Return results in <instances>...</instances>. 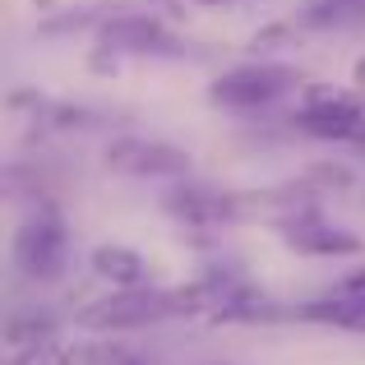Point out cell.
<instances>
[{
	"label": "cell",
	"mask_w": 365,
	"mask_h": 365,
	"mask_svg": "<svg viewBox=\"0 0 365 365\" xmlns=\"http://www.w3.org/2000/svg\"><path fill=\"white\" fill-rule=\"evenodd\" d=\"M292 130L319 143H347L356 148L365 139V93L342 83H305L292 111Z\"/></svg>",
	"instance_id": "3957f363"
},
{
	"label": "cell",
	"mask_w": 365,
	"mask_h": 365,
	"mask_svg": "<svg viewBox=\"0 0 365 365\" xmlns=\"http://www.w3.org/2000/svg\"><path fill=\"white\" fill-rule=\"evenodd\" d=\"M273 232H277V241L287 250H296V255H305V259H356L365 250V241L356 232L329 222L319 208H305V213L287 217V222H277Z\"/></svg>",
	"instance_id": "ba28073f"
},
{
	"label": "cell",
	"mask_w": 365,
	"mask_h": 365,
	"mask_svg": "<svg viewBox=\"0 0 365 365\" xmlns=\"http://www.w3.org/2000/svg\"><path fill=\"white\" fill-rule=\"evenodd\" d=\"M162 213L190 232H222L232 222H245L241 190H217L204 180H176L162 190Z\"/></svg>",
	"instance_id": "52a82bcc"
},
{
	"label": "cell",
	"mask_w": 365,
	"mask_h": 365,
	"mask_svg": "<svg viewBox=\"0 0 365 365\" xmlns=\"http://www.w3.org/2000/svg\"><path fill=\"white\" fill-rule=\"evenodd\" d=\"M111 365H148V361H143V356H139L134 347H125V342L116 338V351H111Z\"/></svg>",
	"instance_id": "2e32d148"
},
{
	"label": "cell",
	"mask_w": 365,
	"mask_h": 365,
	"mask_svg": "<svg viewBox=\"0 0 365 365\" xmlns=\"http://www.w3.org/2000/svg\"><path fill=\"white\" fill-rule=\"evenodd\" d=\"M365 19V0H305L296 9V28H347Z\"/></svg>",
	"instance_id": "7c38bea8"
},
{
	"label": "cell",
	"mask_w": 365,
	"mask_h": 365,
	"mask_svg": "<svg viewBox=\"0 0 365 365\" xmlns=\"http://www.w3.org/2000/svg\"><path fill=\"white\" fill-rule=\"evenodd\" d=\"M9 264L33 287H51L65 277V268H70V227H65V213L51 199H37L24 213V222L14 227Z\"/></svg>",
	"instance_id": "6da1fadb"
},
{
	"label": "cell",
	"mask_w": 365,
	"mask_h": 365,
	"mask_svg": "<svg viewBox=\"0 0 365 365\" xmlns=\"http://www.w3.org/2000/svg\"><path fill=\"white\" fill-rule=\"evenodd\" d=\"M102 167L116 171V176H130V180H167V185H176V180H190L195 162L171 139L116 134V139H107V148H102Z\"/></svg>",
	"instance_id": "8992f818"
},
{
	"label": "cell",
	"mask_w": 365,
	"mask_h": 365,
	"mask_svg": "<svg viewBox=\"0 0 365 365\" xmlns=\"http://www.w3.org/2000/svg\"><path fill=\"white\" fill-rule=\"evenodd\" d=\"M329 292H338V296H351V301H365V264H361V268H351V273H342L338 282L329 287Z\"/></svg>",
	"instance_id": "9a60e30c"
},
{
	"label": "cell",
	"mask_w": 365,
	"mask_h": 365,
	"mask_svg": "<svg viewBox=\"0 0 365 365\" xmlns=\"http://www.w3.org/2000/svg\"><path fill=\"white\" fill-rule=\"evenodd\" d=\"M356 153H365V139H361V143H356Z\"/></svg>",
	"instance_id": "d6986e66"
},
{
	"label": "cell",
	"mask_w": 365,
	"mask_h": 365,
	"mask_svg": "<svg viewBox=\"0 0 365 365\" xmlns=\"http://www.w3.org/2000/svg\"><path fill=\"white\" fill-rule=\"evenodd\" d=\"M195 5H204V9H232L236 0H195Z\"/></svg>",
	"instance_id": "ac0fdd59"
},
{
	"label": "cell",
	"mask_w": 365,
	"mask_h": 365,
	"mask_svg": "<svg viewBox=\"0 0 365 365\" xmlns=\"http://www.w3.org/2000/svg\"><path fill=\"white\" fill-rule=\"evenodd\" d=\"M98 56H93V65H116L125 56H185V42H180L176 33H171L167 24H162L153 9H120V14H111L107 24L98 28Z\"/></svg>",
	"instance_id": "5b68a950"
},
{
	"label": "cell",
	"mask_w": 365,
	"mask_h": 365,
	"mask_svg": "<svg viewBox=\"0 0 365 365\" xmlns=\"http://www.w3.org/2000/svg\"><path fill=\"white\" fill-rule=\"evenodd\" d=\"M305 180H310L314 190H333V185H351V167H342V162H319V167L305 171Z\"/></svg>",
	"instance_id": "5bb4252c"
},
{
	"label": "cell",
	"mask_w": 365,
	"mask_h": 365,
	"mask_svg": "<svg viewBox=\"0 0 365 365\" xmlns=\"http://www.w3.org/2000/svg\"><path fill=\"white\" fill-rule=\"evenodd\" d=\"M351 88H361V93H365V51L356 56V65H351Z\"/></svg>",
	"instance_id": "e0dca14e"
},
{
	"label": "cell",
	"mask_w": 365,
	"mask_h": 365,
	"mask_svg": "<svg viewBox=\"0 0 365 365\" xmlns=\"http://www.w3.org/2000/svg\"><path fill=\"white\" fill-rule=\"evenodd\" d=\"M51 342H61V324H56L51 310H19V314H9L5 351H14V347H51Z\"/></svg>",
	"instance_id": "8fae6325"
},
{
	"label": "cell",
	"mask_w": 365,
	"mask_h": 365,
	"mask_svg": "<svg viewBox=\"0 0 365 365\" xmlns=\"http://www.w3.org/2000/svg\"><path fill=\"white\" fill-rule=\"evenodd\" d=\"M162 319H180L176 305V287H143V292H107L98 301H88L74 324L93 338H120V333L148 329V324Z\"/></svg>",
	"instance_id": "277c9868"
},
{
	"label": "cell",
	"mask_w": 365,
	"mask_h": 365,
	"mask_svg": "<svg viewBox=\"0 0 365 365\" xmlns=\"http://www.w3.org/2000/svg\"><path fill=\"white\" fill-rule=\"evenodd\" d=\"M88 273L98 282H107L111 292H143V287H153V264L134 245H120V241L93 245L88 250Z\"/></svg>",
	"instance_id": "9c48e42d"
},
{
	"label": "cell",
	"mask_w": 365,
	"mask_h": 365,
	"mask_svg": "<svg viewBox=\"0 0 365 365\" xmlns=\"http://www.w3.org/2000/svg\"><path fill=\"white\" fill-rule=\"evenodd\" d=\"M292 319H301V324H324V329L365 333V301H351V296H338V292H324V296H314V301L296 305Z\"/></svg>",
	"instance_id": "30bf717a"
},
{
	"label": "cell",
	"mask_w": 365,
	"mask_h": 365,
	"mask_svg": "<svg viewBox=\"0 0 365 365\" xmlns=\"http://www.w3.org/2000/svg\"><path fill=\"white\" fill-rule=\"evenodd\" d=\"M305 79L282 61H241L232 70L213 74L204 88V98L222 111H236V116H250V111H273L277 102H287L296 93L301 98Z\"/></svg>",
	"instance_id": "7a4b0ae2"
},
{
	"label": "cell",
	"mask_w": 365,
	"mask_h": 365,
	"mask_svg": "<svg viewBox=\"0 0 365 365\" xmlns=\"http://www.w3.org/2000/svg\"><path fill=\"white\" fill-rule=\"evenodd\" d=\"M111 351H116V338H74L61 342L51 365H111Z\"/></svg>",
	"instance_id": "4fadbf2b"
}]
</instances>
